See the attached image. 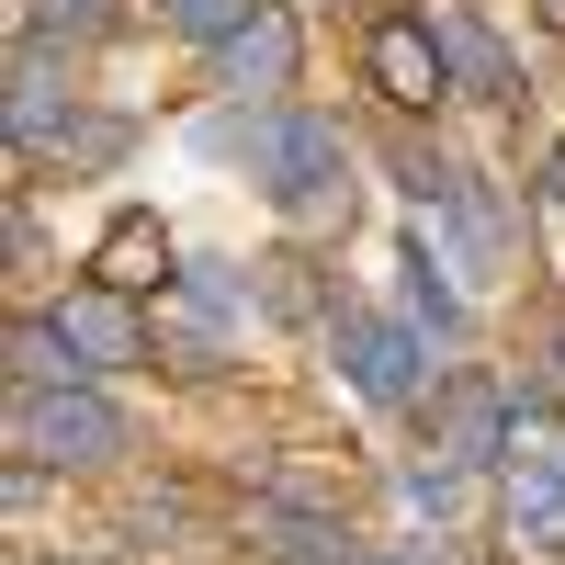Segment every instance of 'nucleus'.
<instances>
[{
    "label": "nucleus",
    "instance_id": "obj_1",
    "mask_svg": "<svg viewBox=\"0 0 565 565\" xmlns=\"http://www.w3.org/2000/svg\"><path fill=\"white\" fill-rule=\"evenodd\" d=\"M204 148L215 159H249V181L282 215H340L351 204V148H340L328 114H226Z\"/></svg>",
    "mask_w": 565,
    "mask_h": 565
},
{
    "label": "nucleus",
    "instance_id": "obj_2",
    "mask_svg": "<svg viewBox=\"0 0 565 565\" xmlns=\"http://www.w3.org/2000/svg\"><path fill=\"white\" fill-rule=\"evenodd\" d=\"M136 418L90 385H23L12 396V463H57V476H90V463H125Z\"/></svg>",
    "mask_w": 565,
    "mask_h": 565
},
{
    "label": "nucleus",
    "instance_id": "obj_3",
    "mask_svg": "<svg viewBox=\"0 0 565 565\" xmlns=\"http://www.w3.org/2000/svg\"><path fill=\"white\" fill-rule=\"evenodd\" d=\"M328 351H340V373H351L373 407H430V362H418V340H407V328H385V317L340 306V317H328Z\"/></svg>",
    "mask_w": 565,
    "mask_h": 565
},
{
    "label": "nucleus",
    "instance_id": "obj_4",
    "mask_svg": "<svg viewBox=\"0 0 565 565\" xmlns=\"http://www.w3.org/2000/svg\"><path fill=\"white\" fill-rule=\"evenodd\" d=\"M226 306H238V282H226L215 260H204V271H181L170 295H159V317H148L159 362H170V373H215V362H226Z\"/></svg>",
    "mask_w": 565,
    "mask_h": 565
},
{
    "label": "nucleus",
    "instance_id": "obj_5",
    "mask_svg": "<svg viewBox=\"0 0 565 565\" xmlns=\"http://www.w3.org/2000/svg\"><path fill=\"white\" fill-rule=\"evenodd\" d=\"M45 317H57V340L79 351V373H125V362L159 351L148 317H136V295H114V282H79V295H57Z\"/></svg>",
    "mask_w": 565,
    "mask_h": 565
},
{
    "label": "nucleus",
    "instance_id": "obj_6",
    "mask_svg": "<svg viewBox=\"0 0 565 565\" xmlns=\"http://www.w3.org/2000/svg\"><path fill=\"white\" fill-rule=\"evenodd\" d=\"M362 79L385 90L396 114H430L441 90H452V57H441L430 23H373V34H362Z\"/></svg>",
    "mask_w": 565,
    "mask_h": 565
},
{
    "label": "nucleus",
    "instance_id": "obj_7",
    "mask_svg": "<svg viewBox=\"0 0 565 565\" xmlns=\"http://www.w3.org/2000/svg\"><path fill=\"white\" fill-rule=\"evenodd\" d=\"M249 554H260V565H373L340 521H328V509H282V498L249 509Z\"/></svg>",
    "mask_w": 565,
    "mask_h": 565
},
{
    "label": "nucleus",
    "instance_id": "obj_8",
    "mask_svg": "<svg viewBox=\"0 0 565 565\" xmlns=\"http://www.w3.org/2000/svg\"><path fill=\"white\" fill-rule=\"evenodd\" d=\"M430 418H441V463H487L509 441V396L487 385V373H452V385L430 396Z\"/></svg>",
    "mask_w": 565,
    "mask_h": 565
},
{
    "label": "nucleus",
    "instance_id": "obj_9",
    "mask_svg": "<svg viewBox=\"0 0 565 565\" xmlns=\"http://www.w3.org/2000/svg\"><path fill=\"white\" fill-rule=\"evenodd\" d=\"M215 68H226V90H260V103H271V90H295V23H282V12H249L238 34L215 45Z\"/></svg>",
    "mask_w": 565,
    "mask_h": 565
},
{
    "label": "nucleus",
    "instance_id": "obj_10",
    "mask_svg": "<svg viewBox=\"0 0 565 565\" xmlns=\"http://www.w3.org/2000/svg\"><path fill=\"white\" fill-rule=\"evenodd\" d=\"M452 249H463V271L476 282H498L509 260H521V238H509V204H498V181H452Z\"/></svg>",
    "mask_w": 565,
    "mask_h": 565
},
{
    "label": "nucleus",
    "instance_id": "obj_11",
    "mask_svg": "<svg viewBox=\"0 0 565 565\" xmlns=\"http://www.w3.org/2000/svg\"><path fill=\"white\" fill-rule=\"evenodd\" d=\"M418 23L441 34V57H452V79H463V90H487V103L509 90V45H498L476 12H463V0H418Z\"/></svg>",
    "mask_w": 565,
    "mask_h": 565
},
{
    "label": "nucleus",
    "instance_id": "obj_12",
    "mask_svg": "<svg viewBox=\"0 0 565 565\" xmlns=\"http://www.w3.org/2000/svg\"><path fill=\"white\" fill-rule=\"evenodd\" d=\"M90 282H114V295H170V238H159V215H114V238L90 249Z\"/></svg>",
    "mask_w": 565,
    "mask_h": 565
},
{
    "label": "nucleus",
    "instance_id": "obj_13",
    "mask_svg": "<svg viewBox=\"0 0 565 565\" xmlns=\"http://www.w3.org/2000/svg\"><path fill=\"white\" fill-rule=\"evenodd\" d=\"M509 543H532V554H565V476L554 463H509Z\"/></svg>",
    "mask_w": 565,
    "mask_h": 565
},
{
    "label": "nucleus",
    "instance_id": "obj_14",
    "mask_svg": "<svg viewBox=\"0 0 565 565\" xmlns=\"http://www.w3.org/2000/svg\"><path fill=\"white\" fill-rule=\"evenodd\" d=\"M12 385H90L79 351L57 340V317H23V328H12Z\"/></svg>",
    "mask_w": 565,
    "mask_h": 565
},
{
    "label": "nucleus",
    "instance_id": "obj_15",
    "mask_svg": "<svg viewBox=\"0 0 565 565\" xmlns=\"http://www.w3.org/2000/svg\"><path fill=\"white\" fill-rule=\"evenodd\" d=\"M34 159H68V170H103V159H125V125H114V114H68V125L45 136Z\"/></svg>",
    "mask_w": 565,
    "mask_h": 565
},
{
    "label": "nucleus",
    "instance_id": "obj_16",
    "mask_svg": "<svg viewBox=\"0 0 565 565\" xmlns=\"http://www.w3.org/2000/svg\"><path fill=\"white\" fill-rule=\"evenodd\" d=\"M249 12H271V0H159V23H170V34H193V45H226Z\"/></svg>",
    "mask_w": 565,
    "mask_h": 565
},
{
    "label": "nucleus",
    "instance_id": "obj_17",
    "mask_svg": "<svg viewBox=\"0 0 565 565\" xmlns=\"http://www.w3.org/2000/svg\"><path fill=\"white\" fill-rule=\"evenodd\" d=\"M407 306H418V317H430V328H441V340H452V328H463V306H452V282H441V260H430V238H418V249H407Z\"/></svg>",
    "mask_w": 565,
    "mask_h": 565
},
{
    "label": "nucleus",
    "instance_id": "obj_18",
    "mask_svg": "<svg viewBox=\"0 0 565 565\" xmlns=\"http://www.w3.org/2000/svg\"><path fill=\"white\" fill-rule=\"evenodd\" d=\"M114 23V0H34V34L57 45V34H103Z\"/></svg>",
    "mask_w": 565,
    "mask_h": 565
},
{
    "label": "nucleus",
    "instance_id": "obj_19",
    "mask_svg": "<svg viewBox=\"0 0 565 565\" xmlns=\"http://www.w3.org/2000/svg\"><path fill=\"white\" fill-rule=\"evenodd\" d=\"M407 509H463V476H452V463H441V476L418 463V476H407Z\"/></svg>",
    "mask_w": 565,
    "mask_h": 565
},
{
    "label": "nucleus",
    "instance_id": "obj_20",
    "mask_svg": "<svg viewBox=\"0 0 565 565\" xmlns=\"http://www.w3.org/2000/svg\"><path fill=\"white\" fill-rule=\"evenodd\" d=\"M543 193H554V204H565V148H554V159H543Z\"/></svg>",
    "mask_w": 565,
    "mask_h": 565
},
{
    "label": "nucleus",
    "instance_id": "obj_21",
    "mask_svg": "<svg viewBox=\"0 0 565 565\" xmlns=\"http://www.w3.org/2000/svg\"><path fill=\"white\" fill-rule=\"evenodd\" d=\"M543 12H554V23H565V0H543Z\"/></svg>",
    "mask_w": 565,
    "mask_h": 565
}]
</instances>
